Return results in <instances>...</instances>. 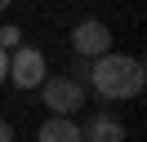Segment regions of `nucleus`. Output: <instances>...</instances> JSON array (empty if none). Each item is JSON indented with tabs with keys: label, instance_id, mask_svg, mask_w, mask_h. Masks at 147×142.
Here are the masks:
<instances>
[{
	"label": "nucleus",
	"instance_id": "nucleus-1",
	"mask_svg": "<svg viewBox=\"0 0 147 142\" xmlns=\"http://www.w3.org/2000/svg\"><path fill=\"white\" fill-rule=\"evenodd\" d=\"M147 84V67L129 53H102V58L89 62V89L102 98V102H125V98H138Z\"/></svg>",
	"mask_w": 147,
	"mask_h": 142
},
{
	"label": "nucleus",
	"instance_id": "nucleus-2",
	"mask_svg": "<svg viewBox=\"0 0 147 142\" xmlns=\"http://www.w3.org/2000/svg\"><path fill=\"white\" fill-rule=\"evenodd\" d=\"M40 102L49 107V115L76 120V111L85 107V84H76V80H67V76H49L45 84H40Z\"/></svg>",
	"mask_w": 147,
	"mask_h": 142
},
{
	"label": "nucleus",
	"instance_id": "nucleus-3",
	"mask_svg": "<svg viewBox=\"0 0 147 142\" xmlns=\"http://www.w3.org/2000/svg\"><path fill=\"white\" fill-rule=\"evenodd\" d=\"M5 80H13V89H40V84L49 80V62H45V53L31 49V44L13 49V53H9V76H5Z\"/></svg>",
	"mask_w": 147,
	"mask_h": 142
},
{
	"label": "nucleus",
	"instance_id": "nucleus-4",
	"mask_svg": "<svg viewBox=\"0 0 147 142\" xmlns=\"http://www.w3.org/2000/svg\"><path fill=\"white\" fill-rule=\"evenodd\" d=\"M71 53L85 58V62L111 53V31H107V22H98V18H80V22L71 27Z\"/></svg>",
	"mask_w": 147,
	"mask_h": 142
},
{
	"label": "nucleus",
	"instance_id": "nucleus-5",
	"mask_svg": "<svg viewBox=\"0 0 147 142\" xmlns=\"http://www.w3.org/2000/svg\"><path fill=\"white\" fill-rule=\"evenodd\" d=\"M80 142H125V124L111 111H94L80 129Z\"/></svg>",
	"mask_w": 147,
	"mask_h": 142
},
{
	"label": "nucleus",
	"instance_id": "nucleus-6",
	"mask_svg": "<svg viewBox=\"0 0 147 142\" xmlns=\"http://www.w3.org/2000/svg\"><path fill=\"white\" fill-rule=\"evenodd\" d=\"M36 142H80V124L63 120V115H49V120L36 129Z\"/></svg>",
	"mask_w": 147,
	"mask_h": 142
},
{
	"label": "nucleus",
	"instance_id": "nucleus-7",
	"mask_svg": "<svg viewBox=\"0 0 147 142\" xmlns=\"http://www.w3.org/2000/svg\"><path fill=\"white\" fill-rule=\"evenodd\" d=\"M0 49H5V53H13V49H22V31H18V27H0Z\"/></svg>",
	"mask_w": 147,
	"mask_h": 142
},
{
	"label": "nucleus",
	"instance_id": "nucleus-8",
	"mask_svg": "<svg viewBox=\"0 0 147 142\" xmlns=\"http://www.w3.org/2000/svg\"><path fill=\"white\" fill-rule=\"evenodd\" d=\"M67 80H76V84H89V62H85V58H71V62H67Z\"/></svg>",
	"mask_w": 147,
	"mask_h": 142
},
{
	"label": "nucleus",
	"instance_id": "nucleus-9",
	"mask_svg": "<svg viewBox=\"0 0 147 142\" xmlns=\"http://www.w3.org/2000/svg\"><path fill=\"white\" fill-rule=\"evenodd\" d=\"M0 142H13V124L9 120H0Z\"/></svg>",
	"mask_w": 147,
	"mask_h": 142
},
{
	"label": "nucleus",
	"instance_id": "nucleus-10",
	"mask_svg": "<svg viewBox=\"0 0 147 142\" xmlns=\"http://www.w3.org/2000/svg\"><path fill=\"white\" fill-rule=\"evenodd\" d=\"M5 76H9V53L0 49V84H5Z\"/></svg>",
	"mask_w": 147,
	"mask_h": 142
},
{
	"label": "nucleus",
	"instance_id": "nucleus-11",
	"mask_svg": "<svg viewBox=\"0 0 147 142\" xmlns=\"http://www.w3.org/2000/svg\"><path fill=\"white\" fill-rule=\"evenodd\" d=\"M9 5H13V0H0V13H5V9H9Z\"/></svg>",
	"mask_w": 147,
	"mask_h": 142
}]
</instances>
